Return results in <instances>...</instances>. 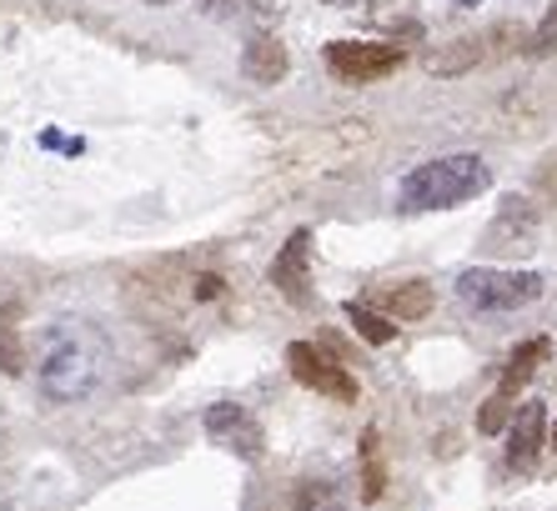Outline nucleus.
Masks as SVG:
<instances>
[{
    "label": "nucleus",
    "mask_w": 557,
    "mask_h": 511,
    "mask_svg": "<svg viewBox=\"0 0 557 511\" xmlns=\"http://www.w3.org/2000/svg\"><path fill=\"white\" fill-rule=\"evenodd\" d=\"M537 226H543V216H537V205H532L528 196H503L493 226L482 230V251L487 256H528L532 246H537Z\"/></svg>",
    "instance_id": "39448f33"
},
{
    "label": "nucleus",
    "mask_w": 557,
    "mask_h": 511,
    "mask_svg": "<svg viewBox=\"0 0 557 511\" xmlns=\"http://www.w3.org/2000/svg\"><path fill=\"white\" fill-rule=\"evenodd\" d=\"M487 61V46H482V36H457V40H447V46H432L428 51V71L432 76H467L472 65H482Z\"/></svg>",
    "instance_id": "9b49d317"
},
{
    "label": "nucleus",
    "mask_w": 557,
    "mask_h": 511,
    "mask_svg": "<svg viewBox=\"0 0 557 511\" xmlns=\"http://www.w3.org/2000/svg\"><path fill=\"white\" fill-rule=\"evenodd\" d=\"M307 261H311V236L307 230H292V241H286L282 251H276V261H272V286L286 296V301H297V307H307L311 301Z\"/></svg>",
    "instance_id": "1a4fd4ad"
},
{
    "label": "nucleus",
    "mask_w": 557,
    "mask_h": 511,
    "mask_svg": "<svg viewBox=\"0 0 557 511\" xmlns=\"http://www.w3.org/2000/svg\"><path fill=\"white\" fill-rule=\"evenodd\" d=\"M326 5H342V11H351V5H357V0H326Z\"/></svg>",
    "instance_id": "b1692460"
},
{
    "label": "nucleus",
    "mask_w": 557,
    "mask_h": 511,
    "mask_svg": "<svg viewBox=\"0 0 557 511\" xmlns=\"http://www.w3.org/2000/svg\"><path fill=\"white\" fill-rule=\"evenodd\" d=\"M432 311V286L428 282H403L382 291V316L392 321H417Z\"/></svg>",
    "instance_id": "ddd939ff"
},
{
    "label": "nucleus",
    "mask_w": 557,
    "mask_h": 511,
    "mask_svg": "<svg viewBox=\"0 0 557 511\" xmlns=\"http://www.w3.org/2000/svg\"><path fill=\"white\" fill-rule=\"evenodd\" d=\"M146 5H171V0H146Z\"/></svg>",
    "instance_id": "393cba45"
},
{
    "label": "nucleus",
    "mask_w": 557,
    "mask_h": 511,
    "mask_svg": "<svg viewBox=\"0 0 557 511\" xmlns=\"http://www.w3.org/2000/svg\"><path fill=\"white\" fill-rule=\"evenodd\" d=\"M286 71H292V55H286V46L276 36H251L247 51H242V76L257 80V86H276V80H286Z\"/></svg>",
    "instance_id": "9d476101"
},
{
    "label": "nucleus",
    "mask_w": 557,
    "mask_h": 511,
    "mask_svg": "<svg viewBox=\"0 0 557 511\" xmlns=\"http://www.w3.org/2000/svg\"><path fill=\"white\" fill-rule=\"evenodd\" d=\"M0 371H5V376H21V371H26V351H21V336H15L11 321L0 326Z\"/></svg>",
    "instance_id": "a211bd4d"
},
{
    "label": "nucleus",
    "mask_w": 557,
    "mask_h": 511,
    "mask_svg": "<svg viewBox=\"0 0 557 511\" xmlns=\"http://www.w3.org/2000/svg\"><path fill=\"white\" fill-rule=\"evenodd\" d=\"M207 436L216 441V447L236 451L242 461H257L261 451H267V436H261L257 416H251L247 407H236V401H216V407H207Z\"/></svg>",
    "instance_id": "0eeeda50"
},
{
    "label": "nucleus",
    "mask_w": 557,
    "mask_h": 511,
    "mask_svg": "<svg viewBox=\"0 0 557 511\" xmlns=\"http://www.w3.org/2000/svg\"><path fill=\"white\" fill-rule=\"evenodd\" d=\"M547 357H553V341H547V336H532V341H522L518 351L507 357V366H503V382H497V391H503V397H518L522 386H528L532 376H537V366H543Z\"/></svg>",
    "instance_id": "f8f14e48"
},
{
    "label": "nucleus",
    "mask_w": 557,
    "mask_h": 511,
    "mask_svg": "<svg viewBox=\"0 0 557 511\" xmlns=\"http://www.w3.org/2000/svg\"><path fill=\"white\" fill-rule=\"evenodd\" d=\"M557 51V0L547 5V15L537 21V30L528 36V55H553Z\"/></svg>",
    "instance_id": "6ab92c4d"
},
{
    "label": "nucleus",
    "mask_w": 557,
    "mask_h": 511,
    "mask_svg": "<svg viewBox=\"0 0 557 511\" xmlns=\"http://www.w3.org/2000/svg\"><path fill=\"white\" fill-rule=\"evenodd\" d=\"M447 5H457V11H472V5H482V0H447Z\"/></svg>",
    "instance_id": "4be33fe9"
},
{
    "label": "nucleus",
    "mask_w": 557,
    "mask_h": 511,
    "mask_svg": "<svg viewBox=\"0 0 557 511\" xmlns=\"http://www.w3.org/2000/svg\"><path fill=\"white\" fill-rule=\"evenodd\" d=\"M292 511H347V497H342V486L311 476V482L292 486Z\"/></svg>",
    "instance_id": "4468645a"
},
{
    "label": "nucleus",
    "mask_w": 557,
    "mask_h": 511,
    "mask_svg": "<svg viewBox=\"0 0 557 511\" xmlns=\"http://www.w3.org/2000/svg\"><path fill=\"white\" fill-rule=\"evenodd\" d=\"M512 416H518V407H512V397H503V391H493V397L482 401V411H478V432L497 436V432H507V426H512Z\"/></svg>",
    "instance_id": "f3484780"
},
{
    "label": "nucleus",
    "mask_w": 557,
    "mask_h": 511,
    "mask_svg": "<svg viewBox=\"0 0 557 511\" xmlns=\"http://www.w3.org/2000/svg\"><path fill=\"white\" fill-rule=\"evenodd\" d=\"M543 276L537 271H497V266H472L457 276V296L478 311H522L543 296Z\"/></svg>",
    "instance_id": "7ed1b4c3"
},
{
    "label": "nucleus",
    "mask_w": 557,
    "mask_h": 511,
    "mask_svg": "<svg viewBox=\"0 0 557 511\" xmlns=\"http://www.w3.org/2000/svg\"><path fill=\"white\" fill-rule=\"evenodd\" d=\"M286 366H292V376H297L301 386H311V391H322V397L357 401V382H351V371L342 366V361L326 357L322 346H311V341H292V346H286Z\"/></svg>",
    "instance_id": "423d86ee"
},
{
    "label": "nucleus",
    "mask_w": 557,
    "mask_h": 511,
    "mask_svg": "<svg viewBox=\"0 0 557 511\" xmlns=\"http://www.w3.org/2000/svg\"><path fill=\"white\" fill-rule=\"evenodd\" d=\"M493 186V171L482 155H437L428 166H417L403 180V201L417 211H447V205H462L472 196H482Z\"/></svg>",
    "instance_id": "f257e3e1"
},
{
    "label": "nucleus",
    "mask_w": 557,
    "mask_h": 511,
    "mask_svg": "<svg viewBox=\"0 0 557 511\" xmlns=\"http://www.w3.org/2000/svg\"><path fill=\"white\" fill-rule=\"evenodd\" d=\"M207 15H216V21H226V15H236L242 11V0H196Z\"/></svg>",
    "instance_id": "aec40b11"
},
{
    "label": "nucleus",
    "mask_w": 557,
    "mask_h": 511,
    "mask_svg": "<svg viewBox=\"0 0 557 511\" xmlns=\"http://www.w3.org/2000/svg\"><path fill=\"white\" fill-rule=\"evenodd\" d=\"M387 491V466H382V441L376 432L362 436V501H376Z\"/></svg>",
    "instance_id": "dca6fc26"
},
{
    "label": "nucleus",
    "mask_w": 557,
    "mask_h": 511,
    "mask_svg": "<svg viewBox=\"0 0 557 511\" xmlns=\"http://www.w3.org/2000/svg\"><path fill=\"white\" fill-rule=\"evenodd\" d=\"M101 382V357L96 346L76 332H55L46 357H40V391L51 401H81Z\"/></svg>",
    "instance_id": "f03ea898"
},
{
    "label": "nucleus",
    "mask_w": 557,
    "mask_h": 511,
    "mask_svg": "<svg viewBox=\"0 0 557 511\" xmlns=\"http://www.w3.org/2000/svg\"><path fill=\"white\" fill-rule=\"evenodd\" d=\"M403 65V46H382V40H332L326 46V71L347 86L382 80Z\"/></svg>",
    "instance_id": "20e7f679"
},
{
    "label": "nucleus",
    "mask_w": 557,
    "mask_h": 511,
    "mask_svg": "<svg viewBox=\"0 0 557 511\" xmlns=\"http://www.w3.org/2000/svg\"><path fill=\"white\" fill-rule=\"evenodd\" d=\"M221 296V276H196V301H216Z\"/></svg>",
    "instance_id": "412c9836"
},
{
    "label": "nucleus",
    "mask_w": 557,
    "mask_h": 511,
    "mask_svg": "<svg viewBox=\"0 0 557 511\" xmlns=\"http://www.w3.org/2000/svg\"><path fill=\"white\" fill-rule=\"evenodd\" d=\"M547 447V407L543 401H522L512 426H507V466L512 472H532Z\"/></svg>",
    "instance_id": "6e6552de"
},
{
    "label": "nucleus",
    "mask_w": 557,
    "mask_h": 511,
    "mask_svg": "<svg viewBox=\"0 0 557 511\" xmlns=\"http://www.w3.org/2000/svg\"><path fill=\"white\" fill-rule=\"evenodd\" d=\"M347 321H351V332L362 336V341H372V346H387L392 336H397V321L382 316V311L357 307V301H347Z\"/></svg>",
    "instance_id": "2eb2a0df"
},
{
    "label": "nucleus",
    "mask_w": 557,
    "mask_h": 511,
    "mask_svg": "<svg viewBox=\"0 0 557 511\" xmlns=\"http://www.w3.org/2000/svg\"><path fill=\"white\" fill-rule=\"evenodd\" d=\"M547 447H553V451H557V422H553V426H547Z\"/></svg>",
    "instance_id": "5701e85b"
}]
</instances>
